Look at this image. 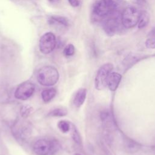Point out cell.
Listing matches in <instances>:
<instances>
[{
  "label": "cell",
  "instance_id": "1",
  "mask_svg": "<svg viewBox=\"0 0 155 155\" xmlns=\"http://www.w3.org/2000/svg\"><path fill=\"white\" fill-rule=\"evenodd\" d=\"M59 75L57 69L50 65H47L41 68L37 73L38 82L44 86H52L57 83Z\"/></svg>",
  "mask_w": 155,
  "mask_h": 155
},
{
  "label": "cell",
  "instance_id": "2",
  "mask_svg": "<svg viewBox=\"0 0 155 155\" xmlns=\"http://www.w3.org/2000/svg\"><path fill=\"white\" fill-rule=\"evenodd\" d=\"M117 4L113 0H101L94 6L93 13L99 18H104L113 14L116 10Z\"/></svg>",
  "mask_w": 155,
  "mask_h": 155
},
{
  "label": "cell",
  "instance_id": "3",
  "mask_svg": "<svg viewBox=\"0 0 155 155\" xmlns=\"http://www.w3.org/2000/svg\"><path fill=\"white\" fill-rule=\"evenodd\" d=\"M140 13L139 10L133 7L126 8L121 16V22L126 28H130L134 27L139 21Z\"/></svg>",
  "mask_w": 155,
  "mask_h": 155
},
{
  "label": "cell",
  "instance_id": "4",
  "mask_svg": "<svg viewBox=\"0 0 155 155\" xmlns=\"http://www.w3.org/2000/svg\"><path fill=\"white\" fill-rule=\"evenodd\" d=\"M113 69V65L111 63H106L98 69L94 79L95 87L97 90H102L107 87L108 76Z\"/></svg>",
  "mask_w": 155,
  "mask_h": 155
},
{
  "label": "cell",
  "instance_id": "5",
  "mask_svg": "<svg viewBox=\"0 0 155 155\" xmlns=\"http://www.w3.org/2000/svg\"><path fill=\"white\" fill-rule=\"evenodd\" d=\"M56 39L55 35L51 32L44 33L39 39V48L43 54H49L55 48Z\"/></svg>",
  "mask_w": 155,
  "mask_h": 155
},
{
  "label": "cell",
  "instance_id": "6",
  "mask_svg": "<svg viewBox=\"0 0 155 155\" xmlns=\"http://www.w3.org/2000/svg\"><path fill=\"white\" fill-rule=\"evenodd\" d=\"M35 85L30 81H25L19 84L15 91V96L20 100H27L33 94Z\"/></svg>",
  "mask_w": 155,
  "mask_h": 155
},
{
  "label": "cell",
  "instance_id": "7",
  "mask_svg": "<svg viewBox=\"0 0 155 155\" xmlns=\"http://www.w3.org/2000/svg\"><path fill=\"white\" fill-rule=\"evenodd\" d=\"M33 151L38 155H48L51 153V140L44 139L38 140L33 145Z\"/></svg>",
  "mask_w": 155,
  "mask_h": 155
},
{
  "label": "cell",
  "instance_id": "8",
  "mask_svg": "<svg viewBox=\"0 0 155 155\" xmlns=\"http://www.w3.org/2000/svg\"><path fill=\"white\" fill-rule=\"evenodd\" d=\"M120 25V21L118 17L113 16L109 18L104 24V30L105 33L109 35L112 36L117 32Z\"/></svg>",
  "mask_w": 155,
  "mask_h": 155
},
{
  "label": "cell",
  "instance_id": "9",
  "mask_svg": "<svg viewBox=\"0 0 155 155\" xmlns=\"http://www.w3.org/2000/svg\"><path fill=\"white\" fill-rule=\"evenodd\" d=\"M122 79V76L116 72H111L108 76L107 86L111 91H115L117 88Z\"/></svg>",
  "mask_w": 155,
  "mask_h": 155
},
{
  "label": "cell",
  "instance_id": "10",
  "mask_svg": "<svg viewBox=\"0 0 155 155\" xmlns=\"http://www.w3.org/2000/svg\"><path fill=\"white\" fill-rule=\"evenodd\" d=\"M48 22L50 25H53L58 27H67L70 25L69 20L67 18L58 15L51 16L48 18Z\"/></svg>",
  "mask_w": 155,
  "mask_h": 155
},
{
  "label": "cell",
  "instance_id": "11",
  "mask_svg": "<svg viewBox=\"0 0 155 155\" xmlns=\"http://www.w3.org/2000/svg\"><path fill=\"white\" fill-rule=\"evenodd\" d=\"M87 96V90L84 88L79 89L73 99V103L76 107H80L84 103Z\"/></svg>",
  "mask_w": 155,
  "mask_h": 155
},
{
  "label": "cell",
  "instance_id": "12",
  "mask_svg": "<svg viewBox=\"0 0 155 155\" xmlns=\"http://www.w3.org/2000/svg\"><path fill=\"white\" fill-rule=\"evenodd\" d=\"M124 145L125 148L127 151L131 152V153H134L137 151L140 148V145L134 140L130 139L129 138L125 137L124 139Z\"/></svg>",
  "mask_w": 155,
  "mask_h": 155
},
{
  "label": "cell",
  "instance_id": "13",
  "mask_svg": "<svg viewBox=\"0 0 155 155\" xmlns=\"http://www.w3.org/2000/svg\"><path fill=\"white\" fill-rule=\"evenodd\" d=\"M56 94V90L54 88H50L45 89L42 91L41 93V96L42 100L45 102H48L52 100Z\"/></svg>",
  "mask_w": 155,
  "mask_h": 155
},
{
  "label": "cell",
  "instance_id": "14",
  "mask_svg": "<svg viewBox=\"0 0 155 155\" xmlns=\"http://www.w3.org/2000/svg\"><path fill=\"white\" fill-rule=\"evenodd\" d=\"M150 22V15L146 11H143L140 13V18L139 21L138 28L142 29L145 27Z\"/></svg>",
  "mask_w": 155,
  "mask_h": 155
},
{
  "label": "cell",
  "instance_id": "15",
  "mask_svg": "<svg viewBox=\"0 0 155 155\" xmlns=\"http://www.w3.org/2000/svg\"><path fill=\"white\" fill-rule=\"evenodd\" d=\"M67 113L68 111L65 108L58 107L51 110L48 113V116L50 117H62L66 116Z\"/></svg>",
  "mask_w": 155,
  "mask_h": 155
},
{
  "label": "cell",
  "instance_id": "16",
  "mask_svg": "<svg viewBox=\"0 0 155 155\" xmlns=\"http://www.w3.org/2000/svg\"><path fill=\"white\" fill-rule=\"evenodd\" d=\"M145 44L148 48H155V28L150 33Z\"/></svg>",
  "mask_w": 155,
  "mask_h": 155
},
{
  "label": "cell",
  "instance_id": "17",
  "mask_svg": "<svg viewBox=\"0 0 155 155\" xmlns=\"http://www.w3.org/2000/svg\"><path fill=\"white\" fill-rule=\"evenodd\" d=\"M58 127L64 133H67L70 129V125L68 121L61 120L58 123Z\"/></svg>",
  "mask_w": 155,
  "mask_h": 155
},
{
  "label": "cell",
  "instance_id": "18",
  "mask_svg": "<svg viewBox=\"0 0 155 155\" xmlns=\"http://www.w3.org/2000/svg\"><path fill=\"white\" fill-rule=\"evenodd\" d=\"M75 52V48L74 45L71 44H69L65 46L64 48L63 53L65 56H71L74 54Z\"/></svg>",
  "mask_w": 155,
  "mask_h": 155
},
{
  "label": "cell",
  "instance_id": "19",
  "mask_svg": "<svg viewBox=\"0 0 155 155\" xmlns=\"http://www.w3.org/2000/svg\"><path fill=\"white\" fill-rule=\"evenodd\" d=\"M33 108L30 105H24L21 108V114L22 117H27L30 114Z\"/></svg>",
  "mask_w": 155,
  "mask_h": 155
},
{
  "label": "cell",
  "instance_id": "20",
  "mask_svg": "<svg viewBox=\"0 0 155 155\" xmlns=\"http://www.w3.org/2000/svg\"><path fill=\"white\" fill-rule=\"evenodd\" d=\"M73 138L74 140V142H76L77 143H79L81 142V139H80V136L78 132V131L74 128L73 131Z\"/></svg>",
  "mask_w": 155,
  "mask_h": 155
},
{
  "label": "cell",
  "instance_id": "21",
  "mask_svg": "<svg viewBox=\"0 0 155 155\" xmlns=\"http://www.w3.org/2000/svg\"><path fill=\"white\" fill-rule=\"evenodd\" d=\"M71 6L73 7H78L81 4V0H68Z\"/></svg>",
  "mask_w": 155,
  "mask_h": 155
},
{
  "label": "cell",
  "instance_id": "22",
  "mask_svg": "<svg viewBox=\"0 0 155 155\" xmlns=\"http://www.w3.org/2000/svg\"><path fill=\"white\" fill-rule=\"evenodd\" d=\"M135 3L137 4H142L143 3L145 2V0H134Z\"/></svg>",
  "mask_w": 155,
  "mask_h": 155
},
{
  "label": "cell",
  "instance_id": "23",
  "mask_svg": "<svg viewBox=\"0 0 155 155\" xmlns=\"http://www.w3.org/2000/svg\"><path fill=\"white\" fill-rule=\"evenodd\" d=\"M48 1L51 2H57L59 1V0H48Z\"/></svg>",
  "mask_w": 155,
  "mask_h": 155
},
{
  "label": "cell",
  "instance_id": "24",
  "mask_svg": "<svg viewBox=\"0 0 155 155\" xmlns=\"http://www.w3.org/2000/svg\"><path fill=\"white\" fill-rule=\"evenodd\" d=\"M73 155H81V154H79V153H76V154H74Z\"/></svg>",
  "mask_w": 155,
  "mask_h": 155
}]
</instances>
